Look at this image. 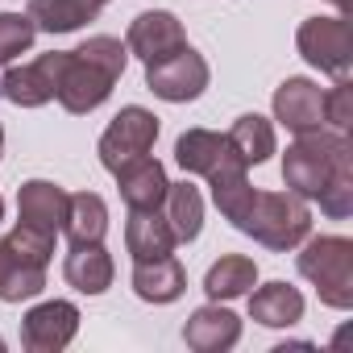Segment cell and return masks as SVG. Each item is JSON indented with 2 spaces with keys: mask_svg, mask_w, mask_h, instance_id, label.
Wrapping results in <instances>:
<instances>
[{
  "mask_svg": "<svg viewBox=\"0 0 353 353\" xmlns=\"http://www.w3.org/2000/svg\"><path fill=\"white\" fill-rule=\"evenodd\" d=\"M166 225L174 233V241H196L200 225H204V196L192 183H170L166 188Z\"/></svg>",
  "mask_w": 353,
  "mask_h": 353,
  "instance_id": "cell-24",
  "label": "cell"
},
{
  "mask_svg": "<svg viewBox=\"0 0 353 353\" xmlns=\"http://www.w3.org/2000/svg\"><path fill=\"white\" fill-rule=\"evenodd\" d=\"M316 200H320V212H324V216L345 221V216L353 212V170H349V174H336V179H332Z\"/></svg>",
  "mask_w": 353,
  "mask_h": 353,
  "instance_id": "cell-29",
  "label": "cell"
},
{
  "mask_svg": "<svg viewBox=\"0 0 353 353\" xmlns=\"http://www.w3.org/2000/svg\"><path fill=\"white\" fill-rule=\"evenodd\" d=\"M129 50L117 38H88L79 50H67V67L59 79V104L75 117L100 108L112 92V83L125 71Z\"/></svg>",
  "mask_w": 353,
  "mask_h": 353,
  "instance_id": "cell-1",
  "label": "cell"
},
{
  "mask_svg": "<svg viewBox=\"0 0 353 353\" xmlns=\"http://www.w3.org/2000/svg\"><path fill=\"white\" fill-rule=\"evenodd\" d=\"M299 274L320 291L328 307H353V241L349 237H316L295 258Z\"/></svg>",
  "mask_w": 353,
  "mask_h": 353,
  "instance_id": "cell-4",
  "label": "cell"
},
{
  "mask_svg": "<svg viewBox=\"0 0 353 353\" xmlns=\"http://www.w3.org/2000/svg\"><path fill=\"white\" fill-rule=\"evenodd\" d=\"M0 221H5V200H0Z\"/></svg>",
  "mask_w": 353,
  "mask_h": 353,
  "instance_id": "cell-32",
  "label": "cell"
},
{
  "mask_svg": "<svg viewBox=\"0 0 353 353\" xmlns=\"http://www.w3.org/2000/svg\"><path fill=\"white\" fill-rule=\"evenodd\" d=\"M324 121H332L336 133H345L353 125V88H349V79H336V88L324 92Z\"/></svg>",
  "mask_w": 353,
  "mask_h": 353,
  "instance_id": "cell-30",
  "label": "cell"
},
{
  "mask_svg": "<svg viewBox=\"0 0 353 353\" xmlns=\"http://www.w3.org/2000/svg\"><path fill=\"white\" fill-rule=\"evenodd\" d=\"M183 287H188V270L179 266V258H170V254L145 258L133 270V291L145 303H174V299L183 295Z\"/></svg>",
  "mask_w": 353,
  "mask_h": 353,
  "instance_id": "cell-16",
  "label": "cell"
},
{
  "mask_svg": "<svg viewBox=\"0 0 353 353\" xmlns=\"http://www.w3.org/2000/svg\"><path fill=\"white\" fill-rule=\"evenodd\" d=\"M100 17V0H30V21L46 34H71Z\"/></svg>",
  "mask_w": 353,
  "mask_h": 353,
  "instance_id": "cell-21",
  "label": "cell"
},
{
  "mask_svg": "<svg viewBox=\"0 0 353 353\" xmlns=\"http://www.w3.org/2000/svg\"><path fill=\"white\" fill-rule=\"evenodd\" d=\"M250 316L266 328H291L303 316V295L287 283H266L250 295Z\"/></svg>",
  "mask_w": 353,
  "mask_h": 353,
  "instance_id": "cell-20",
  "label": "cell"
},
{
  "mask_svg": "<svg viewBox=\"0 0 353 353\" xmlns=\"http://www.w3.org/2000/svg\"><path fill=\"white\" fill-rule=\"evenodd\" d=\"M299 42V54L320 67L324 75L332 79H349V67H353V30H349V17H307L295 34Z\"/></svg>",
  "mask_w": 353,
  "mask_h": 353,
  "instance_id": "cell-5",
  "label": "cell"
},
{
  "mask_svg": "<svg viewBox=\"0 0 353 353\" xmlns=\"http://www.w3.org/2000/svg\"><path fill=\"white\" fill-rule=\"evenodd\" d=\"M67 200H71V196H67L59 183H50V179H30V183H21V192H17V216H21V225H30V229L59 233L63 221H67Z\"/></svg>",
  "mask_w": 353,
  "mask_h": 353,
  "instance_id": "cell-13",
  "label": "cell"
},
{
  "mask_svg": "<svg viewBox=\"0 0 353 353\" xmlns=\"http://www.w3.org/2000/svg\"><path fill=\"white\" fill-rule=\"evenodd\" d=\"M349 170H353V145L345 133L312 129V133H299L283 154V179L303 200H316L336 174H349Z\"/></svg>",
  "mask_w": 353,
  "mask_h": 353,
  "instance_id": "cell-2",
  "label": "cell"
},
{
  "mask_svg": "<svg viewBox=\"0 0 353 353\" xmlns=\"http://www.w3.org/2000/svg\"><path fill=\"white\" fill-rule=\"evenodd\" d=\"M63 67H67V50H50V54H38L26 67H9L5 79H0V96L17 108H42L59 96Z\"/></svg>",
  "mask_w": 353,
  "mask_h": 353,
  "instance_id": "cell-8",
  "label": "cell"
},
{
  "mask_svg": "<svg viewBox=\"0 0 353 353\" xmlns=\"http://www.w3.org/2000/svg\"><path fill=\"white\" fill-rule=\"evenodd\" d=\"M188 46V34L179 26V17L166 13V9H150L141 17H133L129 26V38H125V50L137 54L141 63H154V59H166L170 50Z\"/></svg>",
  "mask_w": 353,
  "mask_h": 353,
  "instance_id": "cell-10",
  "label": "cell"
},
{
  "mask_svg": "<svg viewBox=\"0 0 353 353\" xmlns=\"http://www.w3.org/2000/svg\"><path fill=\"white\" fill-rule=\"evenodd\" d=\"M332 5H336L341 13H349V5H353V0H332Z\"/></svg>",
  "mask_w": 353,
  "mask_h": 353,
  "instance_id": "cell-31",
  "label": "cell"
},
{
  "mask_svg": "<svg viewBox=\"0 0 353 353\" xmlns=\"http://www.w3.org/2000/svg\"><path fill=\"white\" fill-rule=\"evenodd\" d=\"M241 233L258 237L266 250H295L312 233V212L295 192H258L250 216L241 221Z\"/></svg>",
  "mask_w": 353,
  "mask_h": 353,
  "instance_id": "cell-3",
  "label": "cell"
},
{
  "mask_svg": "<svg viewBox=\"0 0 353 353\" xmlns=\"http://www.w3.org/2000/svg\"><path fill=\"white\" fill-rule=\"evenodd\" d=\"M0 349H5V341H0Z\"/></svg>",
  "mask_w": 353,
  "mask_h": 353,
  "instance_id": "cell-34",
  "label": "cell"
},
{
  "mask_svg": "<svg viewBox=\"0 0 353 353\" xmlns=\"http://www.w3.org/2000/svg\"><path fill=\"white\" fill-rule=\"evenodd\" d=\"M174 158H179V166L188 170V174H208L225 162V158H233V145H229V137L225 133H212V129H188L179 141H174Z\"/></svg>",
  "mask_w": 353,
  "mask_h": 353,
  "instance_id": "cell-17",
  "label": "cell"
},
{
  "mask_svg": "<svg viewBox=\"0 0 353 353\" xmlns=\"http://www.w3.org/2000/svg\"><path fill=\"white\" fill-rule=\"evenodd\" d=\"M125 245H129L133 262H145V258H162V254H170L179 241H174V233H170L166 216H162L158 208H150V212H129Z\"/></svg>",
  "mask_w": 353,
  "mask_h": 353,
  "instance_id": "cell-18",
  "label": "cell"
},
{
  "mask_svg": "<svg viewBox=\"0 0 353 353\" xmlns=\"http://www.w3.org/2000/svg\"><path fill=\"white\" fill-rule=\"evenodd\" d=\"M154 141H158V117L145 112L141 104H129V108H121V112L112 117V125L104 129V137H100V162H104L108 170H121L125 162L150 154Z\"/></svg>",
  "mask_w": 353,
  "mask_h": 353,
  "instance_id": "cell-7",
  "label": "cell"
},
{
  "mask_svg": "<svg viewBox=\"0 0 353 353\" xmlns=\"http://www.w3.org/2000/svg\"><path fill=\"white\" fill-rule=\"evenodd\" d=\"M0 150H5V129H0Z\"/></svg>",
  "mask_w": 353,
  "mask_h": 353,
  "instance_id": "cell-33",
  "label": "cell"
},
{
  "mask_svg": "<svg viewBox=\"0 0 353 353\" xmlns=\"http://www.w3.org/2000/svg\"><path fill=\"white\" fill-rule=\"evenodd\" d=\"M225 137H229L233 154H237L245 166H258V162H266V158L274 154V129H270V121H266V117H258V112L237 117V121H233V129H229Z\"/></svg>",
  "mask_w": 353,
  "mask_h": 353,
  "instance_id": "cell-25",
  "label": "cell"
},
{
  "mask_svg": "<svg viewBox=\"0 0 353 353\" xmlns=\"http://www.w3.org/2000/svg\"><path fill=\"white\" fill-rule=\"evenodd\" d=\"M38 26L30 21V13H0V67H9L17 54H26L34 46Z\"/></svg>",
  "mask_w": 353,
  "mask_h": 353,
  "instance_id": "cell-27",
  "label": "cell"
},
{
  "mask_svg": "<svg viewBox=\"0 0 353 353\" xmlns=\"http://www.w3.org/2000/svg\"><path fill=\"white\" fill-rule=\"evenodd\" d=\"M274 121H283L295 137L324 125V92L312 79H287L274 92Z\"/></svg>",
  "mask_w": 353,
  "mask_h": 353,
  "instance_id": "cell-12",
  "label": "cell"
},
{
  "mask_svg": "<svg viewBox=\"0 0 353 353\" xmlns=\"http://www.w3.org/2000/svg\"><path fill=\"white\" fill-rule=\"evenodd\" d=\"M5 241L13 245V254H17V258H26V262H34V266H46V262H50V254H54V233L30 229V225H21V221H17V229H13Z\"/></svg>",
  "mask_w": 353,
  "mask_h": 353,
  "instance_id": "cell-28",
  "label": "cell"
},
{
  "mask_svg": "<svg viewBox=\"0 0 353 353\" xmlns=\"http://www.w3.org/2000/svg\"><path fill=\"white\" fill-rule=\"evenodd\" d=\"M145 88L158 100L188 104V100H196L208 88V63L192 46H179V50H170L166 59L145 63Z\"/></svg>",
  "mask_w": 353,
  "mask_h": 353,
  "instance_id": "cell-6",
  "label": "cell"
},
{
  "mask_svg": "<svg viewBox=\"0 0 353 353\" xmlns=\"http://www.w3.org/2000/svg\"><path fill=\"white\" fill-rule=\"evenodd\" d=\"M63 274H67V283H71L75 291H83V295H100V291L112 287V258H108V250H104L100 241H92V245H75V250L67 254Z\"/></svg>",
  "mask_w": 353,
  "mask_h": 353,
  "instance_id": "cell-19",
  "label": "cell"
},
{
  "mask_svg": "<svg viewBox=\"0 0 353 353\" xmlns=\"http://www.w3.org/2000/svg\"><path fill=\"white\" fill-rule=\"evenodd\" d=\"M112 174H117V188H121V200L129 204V212L162 208L170 179H166V170H162V162H158V158L141 154V158L125 162V166H121V170H112Z\"/></svg>",
  "mask_w": 353,
  "mask_h": 353,
  "instance_id": "cell-11",
  "label": "cell"
},
{
  "mask_svg": "<svg viewBox=\"0 0 353 353\" xmlns=\"http://www.w3.org/2000/svg\"><path fill=\"white\" fill-rule=\"evenodd\" d=\"M208 188H212V200H216V208L225 212V221H233L237 229H241V221L250 216V208H254V188H250V179H245V162L233 154V158H225L212 174H208Z\"/></svg>",
  "mask_w": 353,
  "mask_h": 353,
  "instance_id": "cell-15",
  "label": "cell"
},
{
  "mask_svg": "<svg viewBox=\"0 0 353 353\" xmlns=\"http://www.w3.org/2000/svg\"><path fill=\"white\" fill-rule=\"evenodd\" d=\"M254 279H258L254 258H245V254H229V258H221V262L208 270L204 291H208V299H237V295H245V291L254 287Z\"/></svg>",
  "mask_w": 353,
  "mask_h": 353,
  "instance_id": "cell-26",
  "label": "cell"
},
{
  "mask_svg": "<svg viewBox=\"0 0 353 353\" xmlns=\"http://www.w3.org/2000/svg\"><path fill=\"white\" fill-rule=\"evenodd\" d=\"M63 233L71 245H92V241H104L108 233V208L96 192H79L67 200V221H63Z\"/></svg>",
  "mask_w": 353,
  "mask_h": 353,
  "instance_id": "cell-22",
  "label": "cell"
},
{
  "mask_svg": "<svg viewBox=\"0 0 353 353\" xmlns=\"http://www.w3.org/2000/svg\"><path fill=\"white\" fill-rule=\"evenodd\" d=\"M100 5H104V0H100Z\"/></svg>",
  "mask_w": 353,
  "mask_h": 353,
  "instance_id": "cell-35",
  "label": "cell"
},
{
  "mask_svg": "<svg viewBox=\"0 0 353 353\" xmlns=\"http://www.w3.org/2000/svg\"><path fill=\"white\" fill-rule=\"evenodd\" d=\"M237 336H241V320L229 307H216V303L196 307L192 320L183 324V341L196 353H225V349L237 345Z\"/></svg>",
  "mask_w": 353,
  "mask_h": 353,
  "instance_id": "cell-14",
  "label": "cell"
},
{
  "mask_svg": "<svg viewBox=\"0 0 353 353\" xmlns=\"http://www.w3.org/2000/svg\"><path fill=\"white\" fill-rule=\"evenodd\" d=\"M42 287H46V266L17 258L9 241H0V299L21 303V299H34Z\"/></svg>",
  "mask_w": 353,
  "mask_h": 353,
  "instance_id": "cell-23",
  "label": "cell"
},
{
  "mask_svg": "<svg viewBox=\"0 0 353 353\" xmlns=\"http://www.w3.org/2000/svg\"><path fill=\"white\" fill-rule=\"evenodd\" d=\"M75 332H79V307L67 299H46V303L26 312L21 345L30 353H59L75 341Z\"/></svg>",
  "mask_w": 353,
  "mask_h": 353,
  "instance_id": "cell-9",
  "label": "cell"
}]
</instances>
